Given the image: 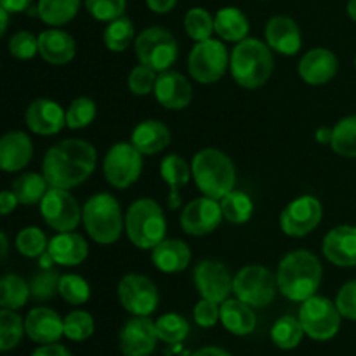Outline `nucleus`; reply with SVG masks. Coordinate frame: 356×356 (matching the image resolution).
I'll use <instances>...</instances> for the list:
<instances>
[{"instance_id":"nucleus-1","label":"nucleus","mask_w":356,"mask_h":356,"mask_svg":"<svg viewBox=\"0 0 356 356\" xmlns=\"http://www.w3.org/2000/svg\"><path fill=\"white\" fill-rule=\"evenodd\" d=\"M97 163V152L83 139H63L47 149L42 174L52 188L72 190L90 177Z\"/></svg>"},{"instance_id":"nucleus-2","label":"nucleus","mask_w":356,"mask_h":356,"mask_svg":"<svg viewBox=\"0 0 356 356\" xmlns=\"http://www.w3.org/2000/svg\"><path fill=\"white\" fill-rule=\"evenodd\" d=\"M323 268L318 257L309 250H292L278 264V291L292 302H305L316 296L322 284Z\"/></svg>"},{"instance_id":"nucleus-3","label":"nucleus","mask_w":356,"mask_h":356,"mask_svg":"<svg viewBox=\"0 0 356 356\" xmlns=\"http://www.w3.org/2000/svg\"><path fill=\"white\" fill-rule=\"evenodd\" d=\"M275 68L271 47L259 38L247 37L235 44L229 54V72L243 89H259L270 80Z\"/></svg>"},{"instance_id":"nucleus-4","label":"nucleus","mask_w":356,"mask_h":356,"mask_svg":"<svg viewBox=\"0 0 356 356\" xmlns=\"http://www.w3.org/2000/svg\"><path fill=\"white\" fill-rule=\"evenodd\" d=\"M191 174L202 195L222 200L235 190L236 169L233 160L218 148H204L191 160Z\"/></svg>"},{"instance_id":"nucleus-5","label":"nucleus","mask_w":356,"mask_h":356,"mask_svg":"<svg viewBox=\"0 0 356 356\" xmlns=\"http://www.w3.org/2000/svg\"><path fill=\"white\" fill-rule=\"evenodd\" d=\"M82 222L87 235L101 245H111L124 233L125 219L117 198L111 193H96L83 204Z\"/></svg>"},{"instance_id":"nucleus-6","label":"nucleus","mask_w":356,"mask_h":356,"mask_svg":"<svg viewBox=\"0 0 356 356\" xmlns=\"http://www.w3.org/2000/svg\"><path fill=\"white\" fill-rule=\"evenodd\" d=\"M125 233L132 245L143 250H153L165 240L167 219L163 209L152 198L132 202L125 214Z\"/></svg>"},{"instance_id":"nucleus-7","label":"nucleus","mask_w":356,"mask_h":356,"mask_svg":"<svg viewBox=\"0 0 356 356\" xmlns=\"http://www.w3.org/2000/svg\"><path fill=\"white\" fill-rule=\"evenodd\" d=\"M136 58L141 65L149 66L156 73L170 70L179 54L176 37L162 26L145 28L134 40Z\"/></svg>"},{"instance_id":"nucleus-8","label":"nucleus","mask_w":356,"mask_h":356,"mask_svg":"<svg viewBox=\"0 0 356 356\" xmlns=\"http://www.w3.org/2000/svg\"><path fill=\"white\" fill-rule=\"evenodd\" d=\"M298 316L305 334L313 341H330L336 337L343 320L336 302L323 296H313L301 302Z\"/></svg>"},{"instance_id":"nucleus-9","label":"nucleus","mask_w":356,"mask_h":356,"mask_svg":"<svg viewBox=\"0 0 356 356\" xmlns=\"http://www.w3.org/2000/svg\"><path fill=\"white\" fill-rule=\"evenodd\" d=\"M278 291L277 275L261 264L242 268L233 278V294L252 308H264L275 301Z\"/></svg>"},{"instance_id":"nucleus-10","label":"nucleus","mask_w":356,"mask_h":356,"mask_svg":"<svg viewBox=\"0 0 356 356\" xmlns=\"http://www.w3.org/2000/svg\"><path fill=\"white\" fill-rule=\"evenodd\" d=\"M228 68V49L222 44V40H218V38L197 42L188 56V70L198 83L219 82Z\"/></svg>"},{"instance_id":"nucleus-11","label":"nucleus","mask_w":356,"mask_h":356,"mask_svg":"<svg viewBox=\"0 0 356 356\" xmlns=\"http://www.w3.org/2000/svg\"><path fill=\"white\" fill-rule=\"evenodd\" d=\"M143 172V153L132 143H117L108 149L103 160V174L108 184L125 190L139 179Z\"/></svg>"},{"instance_id":"nucleus-12","label":"nucleus","mask_w":356,"mask_h":356,"mask_svg":"<svg viewBox=\"0 0 356 356\" xmlns=\"http://www.w3.org/2000/svg\"><path fill=\"white\" fill-rule=\"evenodd\" d=\"M38 205L44 221L58 233L75 232L82 222V207L68 190L51 186Z\"/></svg>"},{"instance_id":"nucleus-13","label":"nucleus","mask_w":356,"mask_h":356,"mask_svg":"<svg viewBox=\"0 0 356 356\" xmlns=\"http://www.w3.org/2000/svg\"><path fill=\"white\" fill-rule=\"evenodd\" d=\"M118 301L132 316H149L160 302L155 282L146 275L129 273L118 284Z\"/></svg>"},{"instance_id":"nucleus-14","label":"nucleus","mask_w":356,"mask_h":356,"mask_svg":"<svg viewBox=\"0 0 356 356\" xmlns=\"http://www.w3.org/2000/svg\"><path fill=\"white\" fill-rule=\"evenodd\" d=\"M322 218L323 207L318 198L313 195H302L287 204V207L282 211L280 228L287 236L301 238L316 229Z\"/></svg>"},{"instance_id":"nucleus-15","label":"nucleus","mask_w":356,"mask_h":356,"mask_svg":"<svg viewBox=\"0 0 356 356\" xmlns=\"http://www.w3.org/2000/svg\"><path fill=\"white\" fill-rule=\"evenodd\" d=\"M232 271L218 259H202L193 270V282L198 294L218 305L229 299L233 292Z\"/></svg>"},{"instance_id":"nucleus-16","label":"nucleus","mask_w":356,"mask_h":356,"mask_svg":"<svg viewBox=\"0 0 356 356\" xmlns=\"http://www.w3.org/2000/svg\"><path fill=\"white\" fill-rule=\"evenodd\" d=\"M222 221V211L219 200L209 197H200L184 205L181 212V228L186 235L205 236L216 232Z\"/></svg>"},{"instance_id":"nucleus-17","label":"nucleus","mask_w":356,"mask_h":356,"mask_svg":"<svg viewBox=\"0 0 356 356\" xmlns=\"http://www.w3.org/2000/svg\"><path fill=\"white\" fill-rule=\"evenodd\" d=\"M159 334L149 316H132L118 334V346L124 356H149L155 351Z\"/></svg>"},{"instance_id":"nucleus-18","label":"nucleus","mask_w":356,"mask_h":356,"mask_svg":"<svg viewBox=\"0 0 356 356\" xmlns=\"http://www.w3.org/2000/svg\"><path fill=\"white\" fill-rule=\"evenodd\" d=\"M24 124L38 136H54L66 127V111L56 101L40 97L26 108Z\"/></svg>"},{"instance_id":"nucleus-19","label":"nucleus","mask_w":356,"mask_h":356,"mask_svg":"<svg viewBox=\"0 0 356 356\" xmlns=\"http://www.w3.org/2000/svg\"><path fill=\"white\" fill-rule=\"evenodd\" d=\"M153 92H155L156 101L170 111L184 110L190 106L191 99H193V87H191L190 80L172 70L160 73Z\"/></svg>"},{"instance_id":"nucleus-20","label":"nucleus","mask_w":356,"mask_h":356,"mask_svg":"<svg viewBox=\"0 0 356 356\" xmlns=\"http://www.w3.org/2000/svg\"><path fill=\"white\" fill-rule=\"evenodd\" d=\"M322 252L336 266H356V226L343 225L330 229L323 238Z\"/></svg>"},{"instance_id":"nucleus-21","label":"nucleus","mask_w":356,"mask_h":356,"mask_svg":"<svg viewBox=\"0 0 356 356\" xmlns=\"http://www.w3.org/2000/svg\"><path fill=\"white\" fill-rule=\"evenodd\" d=\"M26 336L37 344L58 343L65 336V318L58 315L54 309L38 306L33 308L24 318Z\"/></svg>"},{"instance_id":"nucleus-22","label":"nucleus","mask_w":356,"mask_h":356,"mask_svg":"<svg viewBox=\"0 0 356 356\" xmlns=\"http://www.w3.org/2000/svg\"><path fill=\"white\" fill-rule=\"evenodd\" d=\"M266 44L282 56H294L301 51L302 37L299 24L289 16H273L264 28Z\"/></svg>"},{"instance_id":"nucleus-23","label":"nucleus","mask_w":356,"mask_h":356,"mask_svg":"<svg viewBox=\"0 0 356 356\" xmlns=\"http://www.w3.org/2000/svg\"><path fill=\"white\" fill-rule=\"evenodd\" d=\"M339 61L336 54L325 47H315L306 52L298 66L299 76L309 86H323L336 76Z\"/></svg>"},{"instance_id":"nucleus-24","label":"nucleus","mask_w":356,"mask_h":356,"mask_svg":"<svg viewBox=\"0 0 356 356\" xmlns=\"http://www.w3.org/2000/svg\"><path fill=\"white\" fill-rule=\"evenodd\" d=\"M33 159V143L26 132L10 131L0 139V167L3 172H17Z\"/></svg>"},{"instance_id":"nucleus-25","label":"nucleus","mask_w":356,"mask_h":356,"mask_svg":"<svg viewBox=\"0 0 356 356\" xmlns=\"http://www.w3.org/2000/svg\"><path fill=\"white\" fill-rule=\"evenodd\" d=\"M191 165L183 159V156L170 153V155L163 156L162 163H160V177L163 183L169 186V193H167V207L176 211L183 205V197H181V188H184L190 181Z\"/></svg>"},{"instance_id":"nucleus-26","label":"nucleus","mask_w":356,"mask_h":356,"mask_svg":"<svg viewBox=\"0 0 356 356\" xmlns=\"http://www.w3.org/2000/svg\"><path fill=\"white\" fill-rule=\"evenodd\" d=\"M38 54L42 59L54 66L68 65L76 54V44L73 37L59 28H49L38 35Z\"/></svg>"},{"instance_id":"nucleus-27","label":"nucleus","mask_w":356,"mask_h":356,"mask_svg":"<svg viewBox=\"0 0 356 356\" xmlns=\"http://www.w3.org/2000/svg\"><path fill=\"white\" fill-rule=\"evenodd\" d=\"M49 254L59 266H79L89 256V245L82 235L75 232L58 233L49 240Z\"/></svg>"},{"instance_id":"nucleus-28","label":"nucleus","mask_w":356,"mask_h":356,"mask_svg":"<svg viewBox=\"0 0 356 356\" xmlns=\"http://www.w3.org/2000/svg\"><path fill=\"white\" fill-rule=\"evenodd\" d=\"M152 263L163 273H179L191 263V250L179 238H165L152 250Z\"/></svg>"},{"instance_id":"nucleus-29","label":"nucleus","mask_w":356,"mask_h":356,"mask_svg":"<svg viewBox=\"0 0 356 356\" xmlns=\"http://www.w3.org/2000/svg\"><path fill=\"white\" fill-rule=\"evenodd\" d=\"M131 143L143 155H156L170 145V131L163 122L145 120L134 127Z\"/></svg>"},{"instance_id":"nucleus-30","label":"nucleus","mask_w":356,"mask_h":356,"mask_svg":"<svg viewBox=\"0 0 356 356\" xmlns=\"http://www.w3.org/2000/svg\"><path fill=\"white\" fill-rule=\"evenodd\" d=\"M221 323L233 336H249L256 330L257 318L252 306L236 299L221 302Z\"/></svg>"},{"instance_id":"nucleus-31","label":"nucleus","mask_w":356,"mask_h":356,"mask_svg":"<svg viewBox=\"0 0 356 356\" xmlns=\"http://www.w3.org/2000/svg\"><path fill=\"white\" fill-rule=\"evenodd\" d=\"M214 28L219 38L226 42H242L249 37L250 23L249 17L238 7H222L214 16Z\"/></svg>"},{"instance_id":"nucleus-32","label":"nucleus","mask_w":356,"mask_h":356,"mask_svg":"<svg viewBox=\"0 0 356 356\" xmlns=\"http://www.w3.org/2000/svg\"><path fill=\"white\" fill-rule=\"evenodd\" d=\"M82 0H38L37 16L51 28H59L75 19Z\"/></svg>"},{"instance_id":"nucleus-33","label":"nucleus","mask_w":356,"mask_h":356,"mask_svg":"<svg viewBox=\"0 0 356 356\" xmlns=\"http://www.w3.org/2000/svg\"><path fill=\"white\" fill-rule=\"evenodd\" d=\"M51 184L44 174L24 172L13 181V191L21 205H37L49 191Z\"/></svg>"},{"instance_id":"nucleus-34","label":"nucleus","mask_w":356,"mask_h":356,"mask_svg":"<svg viewBox=\"0 0 356 356\" xmlns=\"http://www.w3.org/2000/svg\"><path fill=\"white\" fill-rule=\"evenodd\" d=\"M31 296L30 284L21 275L7 273L0 280V306L7 309H19Z\"/></svg>"},{"instance_id":"nucleus-35","label":"nucleus","mask_w":356,"mask_h":356,"mask_svg":"<svg viewBox=\"0 0 356 356\" xmlns=\"http://www.w3.org/2000/svg\"><path fill=\"white\" fill-rule=\"evenodd\" d=\"M270 336L275 346L280 350H294L301 344L302 337H305V329H302L299 316L285 315L273 323Z\"/></svg>"},{"instance_id":"nucleus-36","label":"nucleus","mask_w":356,"mask_h":356,"mask_svg":"<svg viewBox=\"0 0 356 356\" xmlns=\"http://www.w3.org/2000/svg\"><path fill=\"white\" fill-rule=\"evenodd\" d=\"M222 211V218L232 225H245L254 214V202L245 191L233 190L219 200Z\"/></svg>"},{"instance_id":"nucleus-37","label":"nucleus","mask_w":356,"mask_h":356,"mask_svg":"<svg viewBox=\"0 0 356 356\" xmlns=\"http://www.w3.org/2000/svg\"><path fill=\"white\" fill-rule=\"evenodd\" d=\"M103 40L110 51L122 52L136 40L134 23L127 16H120L117 19L110 21L103 31Z\"/></svg>"},{"instance_id":"nucleus-38","label":"nucleus","mask_w":356,"mask_h":356,"mask_svg":"<svg viewBox=\"0 0 356 356\" xmlns=\"http://www.w3.org/2000/svg\"><path fill=\"white\" fill-rule=\"evenodd\" d=\"M26 334L24 320L16 313V309L2 308L0 312V350L3 353L10 351L21 343Z\"/></svg>"},{"instance_id":"nucleus-39","label":"nucleus","mask_w":356,"mask_h":356,"mask_svg":"<svg viewBox=\"0 0 356 356\" xmlns=\"http://www.w3.org/2000/svg\"><path fill=\"white\" fill-rule=\"evenodd\" d=\"M330 146L337 155L356 159V115H350L337 122L332 129Z\"/></svg>"},{"instance_id":"nucleus-40","label":"nucleus","mask_w":356,"mask_h":356,"mask_svg":"<svg viewBox=\"0 0 356 356\" xmlns=\"http://www.w3.org/2000/svg\"><path fill=\"white\" fill-rule=\"evenodd\" d=\"M184 30L188 37L195 42H204L212 38L214 28V16L204 7H191L184 16Z\"/></svg>"},{"instance_id":"nucleus-41","label":"nucleus","mask_w":356,"mask_h":356,"mask_svg":"<svg viewBox=\"0 0 356 356\" xmlns=\"http://www.w3.org/2000/svg\"><path fill=\"white\" fill-rule=\"evenodd\" d=\"M159 339L167 344L183 343L190 334V323L177 313H165L155 322Z\"/></svg>"},{"instance_id":"nucleus-42","label":"nucleus","mask_w":356,"mask_h":356,"mask_svg":"<svg viewBox=\"0 0 356 356\" xmlns=\"http://www.w3.org/2000/svg\"><path fill=\"white\" fill-rule=\"evenodd\" d=\"M49 240L45 233L37 226H26L16 236V249L24 257H40L47 250Z\"/></svg>"},{"instance_id":"nucleus-43","label":"nucleus","mask_w":356,"mask_h":356,"mask_svg":"<svg viewBox=\"0 0 356 356\" xmlns=\"http://www.w3.org/2000/svg\"><path fill=\"white\" fill-rule=\"evenodd\" d=\"M59 296L72 306L86 305L90 298V285L80 275H61V280H59Z\"/></svg>"},{"instance_id":"nucleus-44","label":"nucleus","mask_w":356,"mask_h":356,"mask_svg":"<svg viewBox=\"0 0 356 356\" xmlns=\"http://www.w3.org/2000/svg\"><path fill=\"white\" fill-rule=\"evenodd\" d=\"M97 115V106L90 97H76L70 103L66 110V127L72 131L87 127L94 122Z\"/></svg>"},{"instance_id":"nucleus-45","label":"nucleus","mask_w":356,"mask_h":356,"mask_svg":"<svg viewBox=\"0 0 356 356\" xmlns=\"http://www.w3.org/2000/svg\"><path fill=\"white\" fill-rule=\"evenodd\" d=\"M59 280H61V275L52 268L35 273L30 282L31 298L37 302L51 301L56 294H59Z\"/></svg>"},{"instance_id":"nucleus-46","label":"nucleus","mask_w":356,"mask_h":356,"mask_svg":"<svg viewBox=\"0 0 356 356\" xmlns=\"http://www.w3.org/2000/svg\"><path fill=\"white\" fill-rule=\"evenodd\" d=\"M94 334V318L83 309L68 313L65 316V337L75 343L87 341Z\"/></svg>"},{"instance_id":"nucleus-47","label":"nucleus","mask_w":356,"mask_h":356,"mask_svg":"<svg viewBox=\"0 0 356 356\" xmlns=\"http://www.w3.org/2000/svg\"><path fill=\"white\" fill-rule=\"evenodd\" d=\"M83 3L94 19L106 23L124 16L127 7V0H83Z\"/></svg>"},{"instance_id":"nucleus-48","label":"nucleus","mask_w":356,"mask_h":356,"mask_svg":"<svg viewBox=\"0 0 356 356\" xmlns=\"http://www.w3.org/2000/svg\"><path fill=\"white\" fill-rule=\"evenodd\" d=\"M156 79L159 75L155 70L139 63L129 75V89L134 96H148L152 94V90H155Z\"/></svg>"},{"instance_id":"nucleus-49","label":"nucleus","mask_w":356,"mask_h":356,"mask_svg":"<svg viewBox=\"0 0 356 356\" xmlns=\"http://www.w3.org/2000/svg\"><path fill=\"white\" fill-rule=\"evenodd\" d=\"M9 52L23 61L35 58L38 54V37L30 31H17L9 38Z\"/></svg>"},{"instance_id":"nucleus-50","label":"nucleus","mask_w":356,"mask_h":356,"mask_svg":"<svg viewBox=\"0 0 356 356\" xmlns=\"http://www.w3.org/2000/svg\"><path fill=\"white\" fill-rule=\"evenodd\" d=\"M193 318L198 327H202V329H211L216 323L221 322V306H218V302L202 298L195 305Z\"/></svg>"},{"instance_id":"nucleus-51","label":"nucleus","mask_w":356,"mask_h":356,"mask_svg":"<svg viewBox=\"0 0 356 356\" xmlns=\"http://www.w3.org/2000/svg\"><path fill=\"white\" fill-rule=\"evenodd\" d=\"M336 305L343 318L356 320V280H350L339 289Z\"/></svg>"},{"instance_id":"nucleus-52","label":"nucleus","mask_w":356,"mask_h":356,"mask_svg":"<svg viewBox=\"0 0 356 356\" xmlns=\"http://www.w3.org/2000/svg\"><path fill=\"white\" fill-rule=\"evenodd\" d=\"M31 356H73V355L70 353L68 348L63 346V344L52 343V344H40Z\"/></svg>"},{"instance_id":"nucleus-53","label":"nucleus","mask_w":356,"mask_h":356,"mask_svg":"<svg viewBox=\"0 0 356 356\" xmlns=\"http://www.w3.org/2000/svg\"><path fill=\"white\" fill-rule=\"evenodd\" d=\"M17 204H19V200L13 190H3L0 193V212H2V216H9L10 212L16 211Z\"/></svg>"},{"instance_id":"nucleus-54","label":"nucleus","mask_w":356,"mask_h":356,"mask_svg":"<svg viewBox=\"0 0 356 356\" xmlns=\"http://www.w3.org/2000/svg\"><path fill=\"white\" fill-rule=\"evenodd\" d=\"M177 0H146V6L149 10L156 14H167L176 7Z\"/></svg>"},{"instance_id":"nucleus-55","label":"nucleus","mask_w":356,"mask_h":356,"mask_svg":"<svg viewBox=\"0 0 356 356\" xmlns=\"http://www.w3.org/2000/svg\"><path fill=\"white\" fill-rule=\"evenodd\" d=\"M31 2H33V0H0V7L9 10L10 14H17L24 13V10L31 6Z\"/></svg>"},{"instance_id":"nucleus-56","label":"nucleus","mask_w":356,"mask_h":356,"mask_svg":"<svg viewBox=\"0 0 356 356\" xmlns=\"http://www.w3.org/2000/svg\"><path fill=\"white\" fill-rule=\"evenodd\" d=\"M191 356H232L226 350L218 346H207V348H202V350L195 351Z\"/></svg>"},{"instance_id":"nucleus-57","label":"nucleus","mask_w":356,"mask_h":356,"mask_svg":"<svg viewBox=\"0 0 356 356\" xmlns=\"http://www.w3.org/2000/svg\"><path fill=\"white\" fill-rule=\"evenodd\" d=\"M315 139L320 145H330L332 143V129L330 127H320L315 132Z\"/></svg>"},{"instance_id":"nucleus-58","label":"nucleus","mask_w":356,"mask_h":356,"mask_svg":"<svg viewBox=\"0 0 356 356\" xmlns=\"http://www.w3.org/2000/svg\"><path fill=\"white\" fill-rule=\"evenodd\" d=\"M54 264L56 263H54V259H52L51 254H49V250H45V252L38 257V266H40V270H51Z\"/></svg>"},{"instance_id":"nucleus-59","label":"nucleus","mask_w":356,"mask_h":356,"mask_svg":"<svg viewBox=\"0 0 356 356\" xmlns=\"http://www.w3.org/2000/svg\"><path fill=\"white\" fill-rule=\"evenodd\" d=\"M9 10L0 7V19H2V24H0V35H6L7 26H9Z\"/></svg>"},{"instance_id":"nucleus-60","label":"nucleus","mask_w":356,"mask_h":356,"mask_svg":"<svg viewBox=\"0 0 356 356\" xmlns=\"http://www.w3.org/2000/svg\"><path fill=\"white\" fill-rule=\"evenodd\" d=\"M0 240H2V261L7 259V252H9V242H7L6 233H0Z\"/></svg>"},{"instance_id":"nucleus-61","label":"nucleus","mask_w":356,"mask_h":356,"mask_svg":"<svg viewBox=\"0 0 356 356\" xmlns=\"http://www.w3.org/2000/svg\"><path fill=\"white\" fill-rule=\"evenodd\" d=\"M346 10H348V16H350L353 21H356V0H350V2H348Z\"/></svg>"},{"instance_id":"nucleus-62","label":"nucleus","mask_w":356,"mask_h":356,"mask_svg":"<svg viewBox=\"0 0 356 356\" xmlns=\"http://www.w3.org/2000/svg\"><path fill=\"white\" fill-rule=\"evenodd\" d=\"M355 66H356V58H355Z\"/></svg>"}]
</instances>
